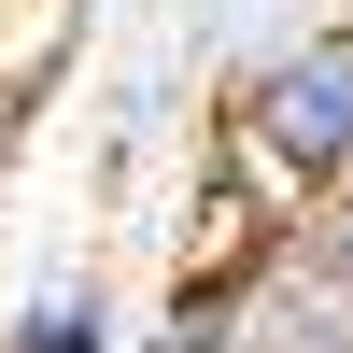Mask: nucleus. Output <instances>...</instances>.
<instances>
[{"label":"nucleus","mask_w":353,"mask_h":353,"mask_svg":"<svg viewBox=\"0 0 353 353\" xmlns=\"http://www.w3.org/2000/svg\"><path fill=\"white\" fill-rule=\"evenodd\" d=\"M226 170H241L254 212H283V226H311L353 184V14L283 28V43L241 57V85H226Z\"/></svg>","instance_id":"nucleus-1"},{"label":"nucleus","mask_w":353,"mask_h":353,"mask_svg":"<svg viewBox=\"0 0 353 353\" xmlns=\"http://www.w3.org/2000/svg\"><path fill=\"white\" fill-rule=\"evenodd\" d=\"M0 353H128V325H113V297L71 269V283H43V297H14Z\"/></svg>","instance_id":"nucleus-2"},{"label":"nucleus","mask_w":353,"mask_h":353,"mask_svg":"<svg viewBox=\"0 0 353 353\" xmlns=\"http://www.w3.org/2000/svg\"><path fill=\"white\" fill-rule=\"evenodd\" d=\"M297 241H311V254H325V269L353 283V184H339V198H325V212H311V226H297Z\"/></svg>","instance_id":"nucleus-3"},{"label":"nucleus","mask_w":353,"mask_h":353,"mask_svg":"<svg viewBox=\"0 0 353 353\" xmlns=\"http://www.w3.org/2000/svg\"><path fill=\"white\" fill-rule=\"evenodd\" d=\"M28 99H43V85H14V71H0V184H14V141H28Z\"/></svg>","instance_id":"nucleus-4"},{"label":"nucleus","mask_w":353,"mask_h":353,"mask_svg":"<svg viewBox=\"0 0 353 353\" xmlns=\"http://www.w3.org/2000/svg\"><path fill=\"white\" fill-rule=\"evenodd\" d=\"M339 14H353V0H339Z\"/></svg>","instance_id":"nucleus-5"}]
</instances>
